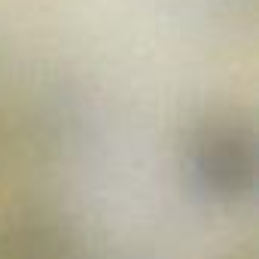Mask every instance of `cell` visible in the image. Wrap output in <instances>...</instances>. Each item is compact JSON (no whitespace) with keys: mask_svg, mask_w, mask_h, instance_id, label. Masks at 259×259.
Here are the masks:
<instances>
[{"mask_svg":"<svg viewBox=\"0 0 259 259\" xmlns=\"http://www.w3.org/2000/svg\"><path fill=\"white\" fill-rule=\"evenodd\" d=\"M0 259H92V247L70 217L28 204L0 217Z\"/></svg>","mask_w":259,"mask_h":259,"instance_id":"2","label":"cell"},{"mask_svg":"<svg viewBox=\"0 0 259 259\" xmlns=\"http://www.w3.org/2000/svg\"><path fill=\"white\" fill-rule=\"evenodd\" d=\"M177 171L183 189L213 210H238L256 198L259 135L241 110H204L180 135Z\"/></svg>","mask_w":259,"mask_h":259,"instance_id":"1","label":"cell"}]
</instances>
